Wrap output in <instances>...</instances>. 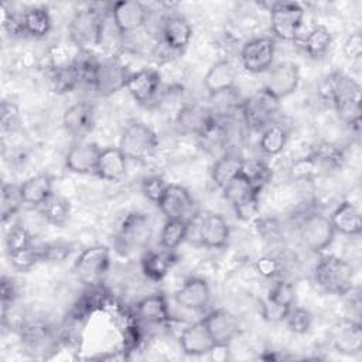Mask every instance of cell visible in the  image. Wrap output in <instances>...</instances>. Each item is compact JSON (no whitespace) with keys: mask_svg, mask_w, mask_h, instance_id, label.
I'll use <instances>...</instances> for the list:
<instances>
[{"mask_svg":"<svg viewBox=\"0 0 362 362\" xmlns=\"http://www.w3.org/2000/svg\"><path fill=\"white\" fill-rule=\"evenodd\" d=\"M329 96L338 117L359 130L361 127V86L344 72H334L328 79Z\"/></svg>","mask_w":362,"mask_h":362,"instance_id":"1","label":"cell"},{"mask_svg":"<svg viewBox=\"0 0 362 362\" xmlns=\"http://www.w3.org/2000/svg\"><path fill=\"white\" fill-rule=\"evenodd\" d=\"M354 274V267L335 255L321 256L314 269L317 284L325 293L334 296H345L352 290Z\"/></svg>","mask_w":362,"mask_h":362,"instance_id":"2","label":"cell"},{"mask_svg":"<svg viewBox=\"0 0 362 362\" xmlns=\"http://www.w3.org/2000/svg\"><path fill=\"white\" fill-rule=\"evenodd\" d=\"M153 236V225L147 215L141 212H130L122 222L116 235L115 247L123 255L129 256L148 246Z\"/></svg>","mask_w":362,"mask_h":362,"instance_id":"3","label":"cell"},{"mask_svg":"<svg viewBox=\"0 0 362 362\" xmlns=\"http://www.w3.org/2000/svg\"><path fill=\"white\" fill-rule=\"evenodd\" d=\"M69 38L82 51L99 45L103 35V17L98 10L86 8L75 13L69 23Z\"/></svg>","mask_w":362,"mask_h":362,"instance_id":"4","label":"cell"},{"mask_svg":"<svg viewBox=\"0 0 362 362\" xmlns=\"http://www.w3.org/2000/svg\"><path fill=\"white\" fill-rule=\"evenodd\" d=\"M158 146L156 132L141 122L130 123L122 133L119 148L127 160H146Z\"/></svg>","mask_w":362,"mask_h":362,"instance_id":"5","label":"cell"},{"mask_svg":"<svg viewBox=\"0 0 362 362\" xmlns=\"http://www.w3.org/2000/svg\"><path fill=\"white\" fill-rule=\"evenodd\" d=\"M304 18V8L294 1H279L270 10L273 34L283 41H294Z\"/></svg>","mask_w":362,"mask_h":362,"instance_id":"6","label":"cell"},{"mask_svg":"<svg viewBox=\"0 0 362 362\" xmlns=\"http://www.w3.org/2000/svg\"><path fill=\"white\" fill-rule=\"evenodd\" d=\"M130 75L132 72L123 62L117 58H107L99 61L93 75L92 88L96 95L106 98L126 88Z\"/></svg>","mask_w":362,"mask_h":362,"instance_id":"7","label":"cell"},{"mask_svg":"<svg viewBox=\"0 0 362 362\" xmlns=\"http://www.w3.org/2000/svg\"><path fill=\"white\" fill-rule=\"evenodd\" d=\"M279 103L280 100L262 88L247 99H243L240 112L249 127L260 130L270 124L273 116L279 110Z\"/></svg>","mask_w":362,"mask_h":362,"instance_id":"8","label":"cell"},{"mask_svg":"<svg viewBox=\"0 0 362 362\" xmlns=\"http://www.w3.org/2000/svg\"><path fill=\"white\" fill-rule=\"evenodd\" d=\"M110 252L103 245H95L83 249L74 262V273L86 283L100 279L109 269Z\"/></svg>","mask_w":362,"mask_h":362,"instance_id":"9","label":"cell"},{"mask_svg":"<svg viewBox=\"0 0 362 362\" xmlns=\"http://www.w3.org/2000/svg\"><path fill=\"white\" fill-rule=\"evenodd\" d=\"M335 233L329 218L321 214H310L300 223L303 243L315 253L325 250L332 243Z\"/></svg>","mask_w":362,"mask_h":362,"instance_id":"10","label":"cell"},{"mask_svg":"<svg viewBox=\"0 0 362 362\" xmlns=\"http://www.w3.org/2000/svg\"><path fill=\"white\" fill-rule=\"evenodd\" d=\"M191 221L197 225V239L209 249H221L228 245L229 225L219 214H195Z\"/></svg>","mask_w":362,"mask_h":362,"instance_id":"11","label":"cell"},{"mask_svg":"<svg viewBox=\"0 0 362 362\" xmlns=\"http://www.w3.org/2000/svg\"><path fill=\"white\" fill-rule=\"evenodd\" d=\"M276 54V41L272 37H257L247 41L240 52L243 68L252 74L269 71Z\"/></svg>","mask_w":362,"mask_h":362,"instance_id":"12","label":"cell"},{"mask_svg":"<svg viewBox=\"0 0 362 362\" xmlns=\"http://www.w3.org/2000/svg\"><path fill=\"white\" fill-rule=\"evenodd\" d=\"M202 321L206 325L216 346L226 348L240 334L242 327L239 318L225 308L212 310L204 317Z\"/></svg>","mask_w":362,"mask_h":362,"instance_id":"13","label":"cell"},{"mask_svg":"<svg viewBox=\"0 0 362 362\" xmlns=\"http://www.w3.org/2000/svg\"><path fill=\"white\" fill-rule=\"evenodd\" d=\"M300 83V69L294 62H280L272 69H269L264 89L274 96L277 100H281L296 92Z\"/></svg>","mask_w":362,"mask_h":362,"instance_id":"14","label":"cell"},{"mask_svg":"<svg viewBox=\"0 0 362 362\" xmlns=\"http://www.w3.org/2000/svg\"><path fill=\"white\" fill-rule=\"evenodd\" d=\"M194 205V199L188 189L177 184H168L164 195L157 204L165 219L185 221H189L195 215Z\"/></svg>","mask_w":362,"mask_h":362,"instance_id":"15","label":"cell"},{"mask_svg":"<svg viewBox=\"0 0 362 362\" xmlns=\"http://www.w3.org/2000/svg\"><path fill=\"white\" fill-rule=\"evenodd\" d=\"M215 123L216 119L212 116L208 106L198 103L182 106L175 117V124L181 133L198 137H202Z\"/></svg>","mask_w":362,"mask_h":362,"instance_id":"16","label":"cell"},{"mask_svg":"<svg viewBox=\"0 0 362 362\" xmlns=\"http://www.w3.org/2000/svg\"><path fill=\"white\" fill-rule=\"evenodd\" d=\"M148 11L136 0H122L112 6V20L120 34H127L144 25Z\"/></svg>","mask_w":362,"mask_h":362,"instance_id":"17","label":"cell"},{"mask_svg":"<svg viewBox=\"0 0 362 362\" xmlns=\"http://www.w3.org/2000/svg\"><path fill=\"white\" fill-rule=\"evenodd\" d=\"M161 88V76L158 71L144 68L137 72H132L129 76L126 89L140 105H150L156 100Z\"/></svg>","mask_w":362,"mask_h":362,"instance_id":"18","label":"cell"},{"mask_svg":"<svg viewBox=\"0 0 362 362\" xmlns=\"http://www.w3.org/2000/svg\"><path fill=\"white\" fill-rule=\"evenodd\" d=\"M175 303L189 311H201L211 301V288L201 277H189L174 293Z\"/></svg>","mask_w":362,"mask_h":362,"instance_id":"19","label":"cell"},{"mask_svg":"<svg viewBox=\"0 0 362 362\" xmlns=\"http://www.w3.org/2000/svg\"><path fill=\"white\" fill-rule=\"evenodd\" d=\"M100 150L102 148H99L96 143L76 140L72 143L65 156V165L71 173L75 174L95 173Z\"/></svg>","mask_w":362,"mask_h":362,"instance_id":"20","label":"cell"},{"mask_svg":"<svg viewBox=\"0 0 362 362\" xmlns=\"http://www.w3.org/2000/svg\"><path fill=\"white\" fill-rule=\"evenodd\" d=\"M62 124L71 136L82 140L93 130L95 107L88 102H76L71 105L62 117Z\"/></svg>","mask_w":362,"mask_h":362,"instance_id":"21","label":"cell"},{"mask_svg":"<svg viewBox=\"0 0 362 362\" xmlns=\"http://www.w3.org/2000/svg\"><path fill=\"white\" fill-rule=\"evenodd\" d=\"M180 346L184 354L191 356H199L211 354L216 346L204 321L194 322L185 327L180 335Z\"/></svg>","mask_w":362,"mask_h":362,"instance_id":"22","label":"cell"},{"mask_svg":"<svg viewBox=\"0 0 362 362\" xmlns=\"http://www.w3.org/2000/svg\"><path fill=\"white\" fill-rule=\"evenodd\" d=\"M134 314L137 320L146 324H165L171 320L168 303L163 293H154L137 301Z\"/></svg>","mask_w":362,"mask_h":362,"instance_id":"23","label":"cell"},{"mask_svg":"<svg viewBox=\"0 0 362 362\" xmlns=\"http://www.w3.org/2000/svg\"><path fill=\"white\" fill-rule=\"evenodd\" d=\"M127 171V158L119 147L100 150L95 174L106 181H120Z\"/></svg>","mask_w":362,"mask_h":362,"instance_id":"24","label":"cell"},{"mask_svg":"<svg viewBox=\"0 0 362 362\" xmlns=\"http://www.w3.org/2000/svg\"><path fill=\"white\" fill-rule=\"evenodd\" d=\"M337 233L345 236H358L362 232V218L359 209L349 201L341 202L329 216Z\"/></svg>","mask_w":362,"mask_h":362,"instance_id":"25","label":"cell"},{"mask_svg":"<svg viewBox=\"0 0 362 362\" xmlns=\"http://www.w3.org/2000/svg\"><path fill=\"white\" fill-rule=\"evenodd\" d=\"M332 345L337 352L344 355H358L362 351V328L361 324L351 320L345 321L335 329Z\"/></svg>","mask_w":362,"mask_h":362,"instance_id":"26","label":"cell"},{"mask_svg":"<svg viewBox=\"0 0 362 362\" xmlns=\"http://www.w3.org/2000/svg\"><path fill=\"white\" fill-rule=\"evenodd\" d=\"M163 40L164 44L174 51L185 48L192 37V27L182 16H170L163 24Z\"/></svg>","mask_w":362,"mask_h":362,"instance_id":"27","label":"cell"},{"mask_svg":"<svg viewBox=\"0 0 362 362\" xmlns=\"http://www.w3.org/2000/svg\"><path fill=\"white\" fill-rule=\"evenodd\" d=\"M174 263V250H146L141 256V270L153 281L163 280Z\"/></svg>","mask_w":362,"mask_h":362,"instance_id":"28","label":"cell"},{"mask_svg":"<svg viewBox=\"0 0 362 362\" xmlns=\"http://www.w3.org/2000/svg\"><path fill=\"white\" fill-rule=\"evenodd\" d=\"M236 81V69L233 64L228 59H221L215 62L204 78V86L209 92V95L228 90L235 88Z\"/></svg>","mask_w":362,"mask_h":362,"instance_id":"29","label":"cell"},{"mask_svg":"<svg viewBox=\"0 0 362 362\" xmlns=\"http://www.w3.org/2000/svg\"><path fill=\"white\" fill-rule=\"evenodd\" d=\"M24 204L40 206L52 194V178L48 174H37L20 184Z\"/></svg>","mask_w":362,"mask_h":362,"instance_id":"30","label":"cell"},{"mask_svg":"<svg viewBox=\"0 0 362 362\" xmlns=\"http://www.w3.org/2000/svg\"><path fill=\"white\" fill-rule=\"evenodd\" d=\"M222 194H223V198L235 208L253 198H259L260 191L255 188L252 182L239 173L222 188Z\"/></svg>","mask_w":362,"mask_h":362,"instance_id":"31","label":"cell"},{"mask_svg":"<svg viewBox=\"0 0 362 362\" xmlns=\"http://www.w3.org/2000/svg\"><path fill=\"white\" fill-rule=\"evenodd\" d=\"M81 83H82V76L74 61H71L69 64L54 66L52 75H51V86L55 93L64 95V93L72 92Z\"/></svg>","mask_w":362,"mask_h":362,"instance_id":"32","label":"cell"},{"mask_svg":"<svg viewBox=\"0 0 362 362\" xmlns=\"http://www.w3.org/2000/svg\"><path fill=\"white\" fill-rule=\"evenodd\" d=\"M24 34L41 38L45 37L51 30V17L47 8L44 7H30L21 14Z\"/></svg>","mask_w":362,"mask_h":362,"instance_id":"33","label":"cell"},{"mask_svg":"<svg viewBox=\"0 0 362 362\" xmlns=\"http://www.w3.org/2000/svg\"><path fill=\"white\" fill-rule=\"evenodd\" d=\"M242 161H243V158H240L239 156L232 154V153H226V154L221 156L215 161V164L212 165V170H211V177H212L214 184L222 189L233 177H236L240 173Z\"/></svg>","mask_w":362,"mask_h":362,"instance_id":"34","label":"cell"},{"mask_svg":"<svg viewBox=\"0 0 362 362\" xmlns=\"http://www.w3.org/2000/svg\"><path fill=\"white\" fill-rule=\"evenodd\" d=\"M38 209L42 218L54 226H62L71 214L69 201L54 192L38 206Z\"/></svg>","mask_w":362,"mask_h":362,"instance_id":"35","label":"cell"},{"mask_svg":"<svg viewBox=\"0 0 362 362\" xmlns=\"http://www.w3.org/2000/svg\"><path fill=\"white\" fill-rule=\"evenodd\" d=\"M331 42H332V38H331L329 30L325 25L318 24L308 31L304 40V48H305V52L313 59H320L328 52Z\"/></svg>","mask_w":362,"mask_h":362,"instance_id":"36","label":"cell"},{"mask_svg":"<svg viewBox=\"0 0 362 362\" xmlns=\"http://www.w3.org/2000/svg\"><path fill=\"white\" fill-rule=\"evenodd\" d=\"M209 100H211V103H209L208 109L211 110V113L215 119L218 116L232 115L238 109L240 110V106L243 102V99H240V96L235 88L209 95Z\"/></svg>","mask_w":362,"mask_h":362,"instance_id":"37","label":"cell"},{"mask_svg":"<svg viewBox=\"0 0 362 362\" xmlns=\"http://www.w3.org/2000/svg\"><path fill=\"white\" fill-rule=\"evenodd\" d=\"M188 238V221L167 219L160 232V245L163 249L175 250Z\"/></svg>","mask_w":362,"mask_h":362,"instance_id":"38","label":"cell"},{"mask_svg":"<svg viewBox=\"0 0 362 362\" xmlns=\"http://www.w3.org/2000/svg\"><path fill=\"white\" fill-rule=\"evenodd\" d=\"M287 143V132L283 126L269 124L263 129L259 140L260 150L267 156H276L283 151Z\"/></svg>","mask_w":362,"mask_h":362,"instance_id":"39","label":"cell"},{"mask_svg":"<svg viewBox=\"0 0 362 362\" xmlns=\"http://www.w3.org/2000/svg\"><path fill=\"white\" fill-rule=\"evenodd\" d=\"M240 174L246 177L252 182V185L259 191H262V188L272 180V175H273L270 167L259 158L243 160L240 167Z\"/></svg>","mask_w":362,"mask_h":362,"instance_id":"40","label":"cell"},{"mask_svg":"<svg viewBox=\"0 0 362 362\" xmlns=\"http://www.w3.org/2000/svg\"><path fill=\"white\" fill-rule=\"evenodd\" d=\"M24 199L20 192V185L3 184L1 188V221L6 222L18 212Z\"/></svg>","mask_w":362,"mask_h":362,"instance_id":"41","label":"cell"},{"mask_svg":"<svg viewBox=\"0 0 362 362\" xmlns=\"http://www.w3.org/2000/svg\"><path fill=\"white\" fill-rule=\"evenodd\" d=\"M284 321H286L287 328L291 332L301 335V334H305L310 331L311 324H313V315L310 314L308 310H305L303 307L293 305L288 310Z\"/></svg>","mask_w":362,"mask_h":362,"instance_id":"42","label":"cell"},{"mask_svg":"<svg viewBox=\"0 0 362 362\" xmlns=\"http://www.w3.org/2000/svg\"><path fill=\"white\" fill-rule=\"evenodd\" d=\"M8 259L11 266L20 272H27L31 267H34L38 262H42L40 246H35V245L8 253Z\"/></svg>","mask_w":362,"mask_h":362,"instance_id":"43","label":"cell"},{"mask_svg":"<svg viewBox=\"0 0 362 362\" xmlns=\"http://www.w3.org/2000/svg\"><path fill=\"white\" fill-rule=\"evenodd\" d=\"M33 235L30 230L21 225H14L8 229L6 235V249L7 253H13L25 247L33 246Z\"/></svg>","mask_w":362,"mask_h":362,"instance_id":"44","label":"cell"},{"mask_svg":"<svg viewBox=\"0 0 362 362\" xmlns=\"http://www.w3.org/2000/svg\"><path fill=\"white\" fill-rule=\"evenodd\" d=\"M294 287L291 283L286 280L277 281L267 294V300L283 307V308H291L294 305Z\"/></svg>","mask_w":362,"mask_h":362,"instance_id":"45","label":"cell"},{"mask_svg":"<svg viewBox=\"0 0 362 362\" xmlns=\"http://www.w3.org/2000/svg\"><path fill=\"white\" fill-rule=\"evenodd\" d=\"M42 262H61L71 253V245L65 242H49L40 246Z\"/></svg>","mask_w":362,"mask_h":362,"instance_id":"46","label":"cell"},{"mask_svg":"<svg viewBox=\"0 0 362 362\" xmlns=\"http://www.w3.org/2000/svg\"><path fill=\"white\" fill-rule=\"evenodd\" d=\"M167 187H168V184H167L161 177L153 175V177H147V178L143 181L141 189H143V194H144L151 202H154V204L157 205V204L160 202L161 197L164 195Z\"/></svg>","mask_w":362,"mask_h":362,"instance_id":"47","label":"cell"},{"mask_svg":"<svg viewBox=\"0 0 362 362\" xmlns=\"http://www.w3.org/2000/svg\"><path fill=\"white\" fill-rule=\"evenodd\" d=\"M18 119V109L11 102H3L0 107V122L3 130H11Z\"/></svg>","mask_w":362,"mask_h":362,"instance_id":"48","label":"cell"},{"mask_svg":"<svg viewBox=\"0 0 362 362\" xmlns=\"http://www.w3.org/2000/svg\"><path fill=\"white\" fill-rule=\"evenodd\" d=\"M344 54L348 59H359L362 55V35L361 33L351 34L344 44Z\"/></svg>","mask_w":362,"mask_h":362,"instance_id":"49","label":"cell"},{"mask_svg":"<svg viewBox=\"0 0 362 362\" xmlns=\"http://www.w3.org/2000/svg\"><path fill=\"white\" fill-rule=\"evenodd\" d=\"M235 209V214L239 219L242 221H249L252 219L256 214H257V209H259V198H253L247 202H243L238 206L233 208Z\"/></svg>","mask_w":362,"mask_h":362,"instance_id":"50","label":"cell"},{"mask_svg":"<svg viewBox=\"0 0 362 362\" xmlns=\"http://www.w3.org/2000/svg\"><path fill=\"white\" fill-rule=\"evenodd\" d=\"M0 293H1V304H3V311L8 304L13 303L16 297V286L11 281V279L3 276L1 277V284H0Z\"/></svg>","mask_w":362,"mask_h":362,"instance_id":"51","label":"cell"},{"mask_svg":"<svg viewBox=\"0 0 362 362\" xmlns=\"http://www.w3.org/2000/svg\"><path fill=\"white\" fill-rule=\"evenodd\" d=\"M257 269L264 276H273L274 272L277 270V263L276 260L273 259H269V257H263L257 262Z\"/></svg>","mask_w":362,"mask_h":362,"instance_id":"52","label":"cell"}]
</instances>
